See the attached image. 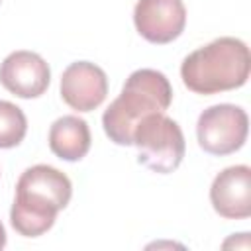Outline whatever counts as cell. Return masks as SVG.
I'll list each match as a JSON object with an SVG mask.
<instances>
[{"label": "cell", "instance_id": "cell-8", "mask_svg": "<svg viewBox=\"0 0 251 251\" xmlns=\"http://www.w3.org/2000/svg\"><path fill=\"white\" fill-rule=\"evenodd\" d=\"M106 94L108 76L90 61L71 63L61 75V98L73 110L92 112L106 100Z\"/></svg>", "mask_w": 251, "mask_h": 251}, {"label": "cell", "instance_id": "cell-7", "mask_svg": "<svg viewBox=\"0 0 251 251\" xmlns=\"http://www.w3.org/2000/svg\"><path fill=\"white\" fill-rule=\"evenodd\" d=\"M0 82L18 98H37L47 90L51 71L41 55L22 49L10 53L2 61Z\"/></svg>", "mask_w": 251, "mask_h": 251}, {"label": "cell", "instance_id": "cell-2", "mask_svg": "<svg viewBox=\"0 0 251 251\" xmlns=\"http://www.w3.org/2000/svg\"><path fill=\"white\" fill-rule=\"evenodd\" d=\"M251 73L249 47L237 37H218L192 51L180 65V76L196 94H218L239 88Z\"/></svg>", "mask_w": 251, "mask_h": 251}, {"label": "cell", "instance_id": "cell-1", "mask_svg": "<svg viewBox=\"0 0 251 251\" xmlns=\"http://www.w3.org/2000/svg\"><path fill=\"white\" fill-rule=\"evenodd\" d=\"M73 196V184L65 173L51 165H33L22 173L10 210L12 227L24 237L43 235L55 224Z\"/></svg>", "mask_w": 251, "mask_h": 251}, {"label": "cell", "instance_id": "cell-10", "mask_svg": "<svg viewBox=\"0 0 251 251\" xmlns=\"http://www.w3.org/2000/svg\"><path fill=\"white\" fill-rule=\"evenodd\" d=\"M90 127L78 116H63L49 127V149L63 161H80L90 149Z\"/></svg>", "mask_w": 251, "mask_h": 251}, {"label": "cell", "instance_id": "cell-11", "mask_svg": "<svg viewBox=\"0 0 251 251\" xmlns=\"http://www.w3.org/2000/svg\"><path fill=\"white\" fill-rule=\"evenodd\" d=\"M27 120L22 108L8 100H0V149L16 147L24 141Z\"/></svg>", "mask_w": 251, "mask_h": 251}, {"label": "cell", "instance_id": "cell-4", "mask_svg": "<svg viewBox=\"0 0 251 251\" xmlns=\"http://www.w3.org/2000/svg\"><path fill=\"white\" fill-rule=\"evenodd\" d=\"M133 145L139 151L137 161L159 175L173 173L182 163L186 149L180 126L165 112L149 114L135 126Z\"/></svg>", "mask_w": 251, "mask_h": 251}, {"label": "cell", "instance_id": "cell-5", "mask_svg": "<svg viewBox=\"0 0 251 251\" xmlns=\"http://www.w3.org/2000/svg\"><path fill=\"white\" fill-rule=\"evenodd\" d=\"M249 131V118L235 104H216L206 108L196 124L198 145L210 155H229L243 147Z\"/></svg>", "mask_w": 251, "mask_h": 251}, {"label": "cell", "instance_id": "cell-6", "mask_svg": "<svg viewBox=\"0 0 251 251\" xmlns=\"http://www.w3.org/2000/svg\"><path fill=\"white\" fill-rule=\"evenodd\" d=\"M133 24L149 43H171L186 25V8L182 0H137Z\"/></svg>", "mask_w": 251, "mask_h": 251}, {"label": "cell", "instance_id": "cell-3", "mask_svg": "<svg viewBox=\"0 0 251 251\" xmlns=\"http://www.w3.org/2000/svg\"><path fill=\"white\" fill-rule=\"evenodd\" d=\"M171 100L173 88L161 71H133L127 76L122 94L108 106L102 116L106 135L116 145H133L135 126L149 114L165 112L171 106Z\"/></svg>", "mask_w": 251, "mask_h": 251}, {"label": "cell", "instance_id": "cell-12", "mask_svg": "<svg viewBox=\"0 0 251 251\" xmlns=\"http://www.w3.org/2000/svg\"><path fill=\"white\" fill-rule=\"evenodd\" d=\"M6 245V231H4V226H2V222H0V249Z\"/></svg>", "mask_w": 251, "mask_h": 251}, {"label": "cell", "instance_id": "cell-9", "mask_svg": "<svg viewBox=\"0 0 251 251\" xmlns=\"http://www.w3.org/2000/svg\"><path fill=\"white\" fill-rule=\"evenodd\" d=\"M210 202L226 220H245L251 216V169L233 165L216 175L210 186Z\"/></svg>", "mask_w": 251, "mask_h": 251}]
</instances>
